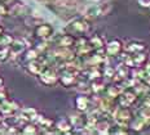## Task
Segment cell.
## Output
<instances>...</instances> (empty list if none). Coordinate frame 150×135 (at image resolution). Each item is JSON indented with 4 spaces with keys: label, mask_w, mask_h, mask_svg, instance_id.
Masks as SVG:
<instances>
[{
    "label": "cell",
    "mask_w": 150,
    "mask_h": 135,
    "mask_svg": "<svg viewBox=\"0 0 150 135\" xmlns=\"http://www.w3.org/2000/svg\"><path fill=\"white\" fill-rule=\"evenodd\" d=\"M69 29L73 31V32L84 34L89 30V23L86 20H75L69 24Z\"/></svg>",
    "instance_id": "obj_1"
},
{
    "label": "cell",
    "mask_w": 150,
    "mask_h": 135,
    "mask_svg": "<svg viewBox=\"0 0 150 135\" xmlns=\"http://www.w3.org/2000/svg\"><path fill=\"white\" fill-rule=\"evenodd\" d=\"M39 77H40V81H42L43 84H45V85H52V84H54L56 81H57V75H56V72L51 70V68L43 70L40 72Z\"/></svg>",
    "instance_id": "obj_2"
},
{
    "label": "cell",
    "mask_w": 150,
    "mask_h": 135,
    "mask_svg": "<svg viewBox=\"0 0 150 135\" xmlns=\"http://www.w3.org/2000/svg\"><path fill=\"white\" fill-rule=\"evenodd\" d=\"M25 49H26V44H25V41H22V40H14V41L9 45L11 57H17V55H20Z\"/></svg>",
    "instance_id": "obj_3"
},
{
    "label": "cell",
    "mask_w": 150,
    "mask_h": 135,
    "mask_svg": "<svg viewBox=\"0 0 150 135\" xmlns=\"http://www.w3.org/2000/svg\"><path fill=\"white\" fill-rule=\"evenodd\" d=\"M122 48H123V45L119 40H111L106 45V53L109 55H117L122 52Z\"/></svg>",
    "instance_id": "obj_4"
},
{
    "label": "cell",
    "mask_w": 150,
    "mask_h": 135,
    "mask_svg": "<svg viewBox=\"0 0 150 135\" xmlns=\"http://www.w3.org/2000/svg\"><path fill=\"white\" fill-rule=\"evenodd\" d=\"M36 35L43 37V39H48L53 35V29L51 24H47V23H40L39 26L36 27Z\"/></svg>",
    "instance_id": "obj_5"
},
{
    "label": "cell",
    "mask_w": 150,
    "mask_h": 135,
    "mask_svg": "<svg viewBox=\"0 0 150 135\" xmlns=\"http://www.w3.org/2000/svg\"><path fill=\"white\" fill-rule=\"evenodd\" d=\"M27 70H29V72L33 75H40V72L43 71V64L39 63L38 61H35V59H33V61L29 63V66H27Z\"/></svg>",
    "instance_id": "obj_6"
},
{
    "label": "cell",
    "mask_w": 150,
    "mask_h": 135,
    "mask_svg": "<svg viewBox=\"0 0 150 135\" xmlns=\"http://www.w3.org/2000/svg\"><path fill=\"white\" fill-rule=\"evenodd\" d=\"M21 117H23L26 121H30V120H38V112L35 108H25L22 111V115Z\"/></svg>",
    "instance_id": "obj_7"
},
{
    "label": "cell",
    "mask_w": 150,
    "mask_h": 135,
    "mask_svg": "<svg viewBox=\"0 0 150 135\" xmlns=\"http://www.w3.org/2000/svg\"><path fill=\"white\" fill-rule=\"evenodd\" d=\"M126 49H127V52H131L135 54V53H140V52H142V50H145V45H144L142 43L132 41L126 46Z\"/></svg>",
    "instance_id": "obj_8"
},
{
    "label": "cell",
    "mask_w": 150,
    "mask_h": 135,
    "mask_svg": "<svg viewBox=\"0 0 150 135\" xmlns=\"http://www.w3.org/2000/svg\"><path fill=\"white\" fill-rule=\"evenodd\" d=\"M129 117H131V113L128 109H122V111H119L117 113V120L120 125H126L127 121L129 120Z\"/></svg>",
    "instance_id": "obj_9"
},
{
    "label": "cell",
    "mask_w": 150,
    "mask_h": 135,
    "mask_svg": "<svg viewBox=\"0 0 150 135\" xmlns=\"http://www.w3.org/2000/svg\"><path fill=\"white\" fill-rule=\"evenodd\" d=\"M145 61V55L144 54H139V53H135V55H132L129 59H127V64L129 66H137L140 63H142V62Z\"/></svg>",
    "instance_id": "obj_10"
},
{
    "label": "cell",
    "mask_w": 150,
    "mask_h": 135,
    "mask_svg": "<svg viewBox=\"0 0 150 135\" xmlns=\"http://www.w3.org/2000/svg\"><path fill=\"white\" fill-rule=\"evenodd\" d=\"M74 43H75V39L71 35H62L60 41H58V44H60L62 48H67V46L74 45Z\"/></svg>",
    "instance_id": "obj_11"
},
{
    "label": "cell",
    "mask_w": 150,
    "mask_h": 135,
    "mask_svg": "<svg viewBox=\"0 0 150 135\" xmlns=\"http://www.w3.org/2000/svg\"><path fill=\"white\" fill-rule=\"evenodd\" d=\"M61 83L64 84L65 86H70L71 84L74 83V80H75V75L73 73V72H66V73H64L61 76Z\"/></svg>",
    "instance_id": "obj_12"
},
{
    "label": "cell",
    "mask_w": 150,
    "mask_h": 135,
    "mask_svg": "<svg viewBox=\"0 0 150 135\" xmlns=\"http://www.w3.org/2000/svg\"><path fill=\"white\" fill-rule=\"evenodd\" d=\"M75 103H76V107L78 109H80V111H86L87 108H88V99H87V97H78L76 100H75Z\"/></svg>",
    "instance_id": "obj_13"
},
{
    "label": "cell",
    "mask_w": 150,
    "mask_h": 135,
    "mask_svg": "<svg viewBox=\"0 0 150 135\" xmlns=\"http://www.w3.org/2000/svg\"><path fill=\"white\" fill-rule=\"evenodd\" d=\"M86 15L88 17H97V15H101V10H100V5H91L86 9Z\"/></svg>",
    "instance_id": "obj_14"
},
{
    "label": "cell",
    "mask_w": 150,
    "mask_h": 135,
    "mask_svg": "<svg viewBox=\"0 0 150 135\" xmlns=\"http://www.w3.org/2000/svg\"><path fill=\"white\" fill-rule=\"evenodd\" d=\"M54 4L61 8H74L76 5V0H54Z\"/></svg>",
    "instance_id": "obj_15"
},
{
    "label": "cell",
    "mask_w": 150,
    "mask_h": 135,
    "mask_svg": "<svg viewBox=\"0 0 150 135\" xmlns=\"http://www.w3.org/2000/svg\"><path fill=\"white\" fill-rule=\"evenodd\" d=\"M54 57L60 58V59H65V61H69L71 59V52H69L67 49H60V50H56L54 52Z\"/></svg>",
    "instance_id": "obj_16"
},
{
    "label": "cell",
    "mask_w": 150,
    "mask_h": 135,
    "mask_svg": "<svg viewBox=\"0 0 150 135\" xmlns=\"http://www.w3.org/2000/svg\"><path fill=\"white\" fill-rule=\"evenodd\" d=\"M71 127H73V124H70V121L67 120H61L57 124V129L60 131H64V133H69L71 130Z\"/></svg>",
    "instance_id": "obj_17"
},
{
    "label": "cell",
    "mask_w": 150,
    "mask_h": 135,
    "mask_svg": "<svg viewBox=\"0 0 150 135\" xmlns=\"http://www.w3.org/2000/svg\"><path fill=\"white\" fill-rule=\"evenodd\" d=\"M13 106H14V104H12V103L5 102V100H4V102L0 104V109H1V112H3L4 115H9L14 108H17V107H13Z\"/></svg>",
    "instance_id": "obj_18"
},
{
    "label": "cell",
    "mask_w": 150,
    "mask_h": 135,
    "mask_svg": "<svg viewBox=\"0 0 150 135\" xmlns=\"http://www.w3.org/2000/svg\"><path fill=\"white\" fill-rule=\"evenodd\" d=\"M135 99H136V95H135V94H132V93H126L123 97H122V103H123V104H126V106H129Z\"/></svg>",
    "instance_id": "obj_19"
},
{
    "label": "cell",
    "mask_w": 150,
    "mask_h": 135,
    "mask_svg": "<svg viewBox=\"0 0 150 135\" xmlns=\"http://www.w3.org/2000/svg\"><path fill=\"white\" fill-rule=\"evenodd\" d=\"M12 43H13V39L11 35H0V45L9 46Z\"/></svg>",
    "instance_id": "obj_20"
},
{
    "label": "cell",
    "mask_w": 150,
    "mask_h": 135,
    "mask_svg": "<svg viewBox=\"0 0 150 135\" xmlns=\"http://www.w3.org/2000/svg\"><path fill=\"white\" fill-rule=\"evenodd\" d=\"M109 127H110V125L108 124V122H100V124L96 125V130L98 131V133L101 134H105L109 131Z\"/></svg>",
    "instance_id": "obj_21"
},
{
    "label": "cell",
    "mask_w": 150,
    "mask_h": 135,
    "mask_svg": "<svg viewBox=\"0 0 150 135\" xmlns=\"http://www.w3.org/2000/svg\"><path fill=\"white\" fill-rule=\"evenodd\" d=\"M91 44H92L95 48H101V46H104V41H102V39L100 36H93L92 39H91Z\"/></svg>",
    "instance_id": "obj_22"
},
{
    "label": "cell",
    "mask_w": 150,
    "mask_h": 135,
    "mask_svg": "<svg viewBox=\"0 0 150 135\" xmlns=\"http://www.w3.org/2000/svg\"><path fill=\"white\" fill-rule=\"evenodd\" d=\"M38 121H39L40 124H42L43 126H45V127H49V126H52V121L49 120V118L42 117V116H38Z\"/></svg>",
    "instance_id": "obj_23"
},
{
    "label": "cell",
    "mask_w": 150,
    "mask_h": 135,
    "mask_svg": "<svg viewBox=\"0 0 150 135\" xmlns=\"http://www.w3.org/2000/svg\"><path fill=\"white\" fill-rule=\"evenodd\" d=\"M22 12H23V8H22V5H20V4H16L14 7L12 8L11 13H13L14 15H20V14H22Z\"/></svg>",
    "instance_id": "obj_24"
},
{
    "label": "cell",
    "mask_w": 150,
    "mask_h": 135,
    "mask_svg": "<svg viewBox=\"0 0 150 135\" xmlns=\"http://www.w3.org/2000/svg\"><path fill=\"white\" fill-rule=\"evenodd\" d=\"M8 54H11V52H9V48H4L3 50H0V62H4L5 59L9 57Z\"/></svg>",
    "instance_id": "obj_25"
},
{
    "label": "cell",
    "mask_w": 150,
    "mask_h": 135,
    "mask_svg": "<svg viewBox=\"0 0 150 135\" xmlns=\"http://www.w3.org/2000/svg\"><path fill=\"white\" fill-rule=\"evenodd\" d=\"M22 133H23V134H35V133H36V129L34 127L33 125H27V126L23 129Z\"/></svg>",
    "instance_id": "obj_26"
},
{
    "label": "cell",
    "mask_w": 150,
    "mask_h": 135,
    "mask_svg": "<svg viewBox=\"0 0 150 135\" xmlns=\"http://www.w3.org/2000/svg\"><path fill=\"white\" fill-rule=\"evenodd\" d=\"M36 58H38V53H36V50H30V52L27 53V59L33 61V59H36Z\"/></svg>",
    "instance_id": "obj_27"
},
{
    "label": "cell",
    "mask_w": 150,
    "mask_h": 135,
    "mask_svg": "<svg viewBox=\"0 0 150 135\" xmlns=\"http://www.w3.org/2000/svg\"><path fill=\"white\" fill-rule=\"evenodd\" d=\"M142 124H144L142 121L135 122V124H133V129H135V130H141V129H142Z\"/></svg>",
    "instance_id": "obj_28"
},
{
    "label": "cell",
    "mask_w": 150,
    "mask_h": 135,
    "mask_svg": "<svg viewBox=\"0 0 150 135\" xmlns=\"http://www.w3.org/2000/svg\"><path fill=\"white\" fill-rule=\"evenodd\" d=\"M7 13H8V9L5 8V5L4 4H0V15H4Z\"/></svg>",
    "instance_id": "obj_29"
},
{
    "label": "cell",
    "mask_w": 150,
    "mask_h": 135,
    "mask_svg": "<svg viewBox=\"0 0 150 135\" xmlns=\"http://www.w3.org/2000/svg\"><path fill=\"white\" fill-rule=\"evenodd\" d=\"M92 89L95 90V92H98V90H101V89H102V85H101V84H97V83H93Z\"/></svg>",
    "instance_id": "obj_30"
},
{
    "label": "cell",
    "mask_w": 150,
    "mask_h": 135,
    "mask_svg": "<svg viewBox=\"0 0 150 135\" xmlns=\"http://www.w3.org/2000/svg\"><path fill=\"white\" fill-rule=\"evenodd\" d=\"M139 3L142 7H150V0H139Z\"/></svg>",
    "instance_id": "obj_31"
},
{
    "label": "cell",
    "mask_w": 150,
    "mask_h": 135,
    "mask_svg": "<svg viewBox=\"0 0 150 135\" xmlns=\"http://www.w3.org/2000/svg\"><path fill=\"white\" fill-rule=\"evenodd\" d=\"M146 71H148V72H149V73H150V63L148 64V67H146Z\"/></svg>",
    "instance_id": "obj_32"
},
{
    "label": "cell",
    "mask_w": 150,
    "mask_h": 135,
    "mask_svg": "<svg viewBox=\"0 0 150 135\" xmlns=\"http://www.w3.org/2000/svg\"><path fill=\"white\" fill-rule=\"evenodd\" d=\"M1 85H3V80L0 78V87H1Z\"/></svg>",
    "instance_id": "obj_33"
},
{
    "label": "cell",
    "mask_w": 150,
    "mask_h": 135,
    "mask_svg": "<svg viewBox=\"0 0 150 135\" xmlns=\"http://www.w3.org/2000/svg\"><path fill=\"white\" fill-rule=\"evenodd\" d=\"M0 35H3V29L0 27Z\"/></svg>",
    "instance_id": "obj_34"
},
{
    "label": "cell",
    "mask_w": 150,
    "mask_h": 135,
    "mask_svg": "<svg viewBox=\"0 0 150 135\" xmlns=\"http://www.w3.org/2000/svg\"><path fill=\"white\" fill-rule=\"evenodd\" d=\"M146 102H148V104H149V107H150V99H148Z\"/></svg>",
    "instance_id": "obj_35"
},
{
    "label": "cell",
    "mask_w": 150,
    "mask_h": 135,
    "mask_svg": "<svg viewBox=\"0 0 150 135\" xmlns=\"http://www.w3.org/2000/svg\"><path fill=\"white\" fill-rule=\"evenodd\" d=\"M0 122H1V115H0Z\"/></svg>",
    "instance_id": "obj_36"
}]
</instances>
